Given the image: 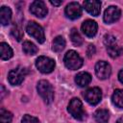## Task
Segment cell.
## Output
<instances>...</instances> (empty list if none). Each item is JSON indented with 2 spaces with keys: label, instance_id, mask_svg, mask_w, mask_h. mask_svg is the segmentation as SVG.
Instances as JSON below:
<instances>
[{
  "label": "cell",
  "instance_id": "obj_1",
  "mask_svg": "<svg viewBox=\"0 0 123 123\" xmlns=\"http://www.w3.org/2000/svg\"><path fill=\"white\" fill-rule=\"evenodd\" d=\"M37 89L40 97L46 104L52 103L54 100V89L52 85L46 80H40L37 85Z\"/></svg>",
  "mask_w": 123,
  "mask_h": 123
},
{
  "label": "cell",
  "instance_id": "obj_19",
  "mask_svg": "<svg viewBox=\"0 0 123 123\" xmlns=\"http://www.w3.org/2000/svg\"><path fill=\"white\" fill-rule=\"evenodd\" d=\"M65 47V40L62 36H58L54 38L52 42V50L54 52H61Z\"/></svg>",
  "mask_w": 123,
  "mask_h": 123
},
{
  "label": "cell",
  "instance_id": "obj_20",
  "mask_svg": "<svg viewBox=\"0 0 123 123\" xmlns=\"http://www.w3.org/2000/svg\"><path fill=\"white\" fill-rule=\"evenodd\" d=\"M112 103L118 107L123 108V89H116L114 90L112 96H111Z\"/></svg>",
  "mask_w": 123,
  "mask_h": 123
},
{
  "label": "cell",
  "instance_id": "obj_10",
  "mask_svg": "<svg viewBox=\"0 0 123 123\" xmlns=\"http://www.w3.org/2000/svg\"><path fill=\"white\" fill-rule=\"evenodd\" d=\"M30 12H31V13L36 15L37 17L43 18V17L46 16V14L48 12V10H47V7H46V5H45V3L43 1L37 0V1H34L31 4Z\"/></svg>",
  "mask_w": 123,
  "mask_h": 123
},
{
  "label": "cell",
  "instance_id": "obj_25",
  "mask_svg": "<svg viewBox=\"0 0 123 123\" xmlns=\"http://www.w3.org/2000/svg\"><path fill=\"white\" fill-rule=\"evenodd\" d=\"M37 122H38V119L30 114H25L22 117V123H37Z\"/></svg>",
  "mask_w": 123,
  "mask_h": 123
},
{
  "label": "cell",
  "instance_id": "obj_26",
  "mask_svg": "<svg viewBox=\"0 0 123 123\" xmlns=\"http://www.w3.org/2000/svg\"><path fill=\"white\" fill-rule=\"evenodd\" d=\"M86 54H87V57L88 58H91L95 54V47H94V45H92V44H89L88 45L87 50H86Z\"/></svg>",
  "mask_w": 123,
  "mask_h": 123
},
{
  "label": "cell",
  "instance_id": "obj_11",
  "mask_svg": "<svg viewBox=\"0 0 123 123\" xmlns=\"http://www.w3.org/2000/svg\"><path fill=\"white\" fill-rule=\"evenodd\" d=\"M121 15V11L118 7L116 6H110L109 8L106 9L104 12V21L108 24L114 23L119 19Z\"/></svg>",
  "mask_w": 123,
  "mask_h": 123
},
{
  "label": "cell",
  "instance_id": "obj_3",
  "mask_svg": "<svg viewBox=\"0 0 123 123\" xmlns=\"http://www.w3.org/2000/svg\"><path fill=\"white\" fill-rule=\"evenodd\" d=\"M68 112L73 118L77 120H83L86 117V111L83 108V103L78 98H72L68 104Z\"/></svg>",
  "mask_w": 123,
  "mask_h": 123
},
{
  "label": "cell",
  "instance_id": "obj_9",
  "mask_svg": "<svg viewBox=\"0 0 123 123\" xmlns=\"http://www.w3.org/2000/svg\"><path fill=\"white\" fill-rule=\"evenodd\" d=\"M95 73H96V76L101 80L108 79L111 76V67L107 62L99 61L95 64Z\"/></svg>",
  "mask_w": 123,
  "mask_h": 123
},
{
  "label": "cell",
  "instance_id": "obj_8",
  "mask_svg": "<svg viewBox=\"0 0 123 123\" xmlns=\"http://www.w3.org/2000/svg\"><path fill=\"white\" fill-rule=\"evenodd\" d=\"M85 100L89 104V105H97L102 98V92L99 87H91L88 88L87 90L85 91L84 93Z\"/></svg>",
  "mask_w": 123,
  "mask_h": 123
},
{
  "label": "cell",
  "instance_id": "obj_5",
  "mask_svg": "<svg viewBox=\"0 0 123 123\" xmlns=\"http://www.w3.org/2000/svg\"><path fill=\"white\" fill-rule=\"evenodd\" d=\"M26 31L27 33L33 37L36 40H37L39 43L44 42L45 40V36H44V31L42 29V27L37 24L35 21H31L28 23L27 27H26Z\"/></svg>",
  "mask_w": 123,
  "mask_h": 123
},
{
  "label": "cell",
  "instance_id": "obj_15",
  "mask_svg": "<svg viewBox=\"0 0 123 123\" xmlns=\"http://www.w3.org/2000/svg\"><path fill=\"white\" fill-rule=\"evenodd\" d=\"M91 82V75L87 72H80L75 76V83L79 86H86Z\"/></svg>",
  "mask_w": 123,
  "mask_h": 123
},
{
  "label": "cell",
  "instance_id": "obj_28",
  "mask_svg": "<svg viewBox=\"0 0 123 123\" xmlns=\"http://www.w3.org/2000/svg\"><path fill=\"white\" fill-rule=\"evenodd\" d=\"M50 3L53 5V6H60V5H62V1H53V0H50Z\"/></svg>",
  "mask_w": 123,
  "mask_h": 123
},
{
  "label": "cell",
  "instance_id": "obj_22",
  "mask_svg": "<svg viewBox=\"0 0 123 123\" xmlns=\"http://www.w3.org/2000/svg\"><path fill=\"white\" fill-rule=\"evenodd\" d=\"M70 38H71V41L73 42V44L76 46H80L83 43V38H82L81 35L79 34V32L75 28H73L70 31Z\"/></svg>",
  "mask_w": 123,
  "mask_h": 123
},
{
  "label": "cell",
  "instance_id": "obj_13",
  "mask_svg": "<svg viewBox=\"0 0 123 123\" xmlns=\"http://www.w3.org/2000/svg\"><path fill=\"white\" fill-rule=\"evenodd\" d=\"M81 28H82L83 33H84L86 37H94V36L96 35L98 26H97V23H96L94 20L87 19V20H86V21L83 22Z\"/></svg>",
  "mask_w": 123,
  "mask_h": 123
},
{
  "label": "cell",
  "instance_id": "obj_14",
  "mask_svg": "<svg viewBox=\"0 0 123 123\" xmlns=\"http://www.w3.org/2000/svg\"><path fill=\"white\" fill-rule=\"evenodd\" d=\"M84 7H85V10L88 13H90L94 16H97L101 12V2L98 1V0L85 1L84 2Z\"/></svg>",
  "mask_w": 123,
  "mask_h": 123
},
{
  "label": "cell",
  "instance_id": "obj_7",
  "mask_svg": "<svg viewBox=\"0 0 123 123\" xmlns=\"http://www.w3.org/2000/svg\"><path fill=\"white\" fill-rule=\"evenodd\" d=\"M26 74H27V70L24 67H20V66L16 67L9 72V75H8L9 83L12 86L20 85L23 82Z\"/></svg>",
  "mask_w": 123,
  "mask_h": 123
},
{
  "label": "cell",
  "instance_id": "obj_24",
  "mask_svg": "<svg viewBox=\"0 0 123 123\" xmlns=\"http://www.w3.org/2000/svg\"><path fill=\"white\" fill-rule=\"evenodd\" d=\"M12 35L19 41V40H21V38L23 37V32L21 31V29L18 27V26H16V25H14L13 27H12Z\"/></svg>",
  "mask_w": 123,
  "mask_h": 123
},
{
  "label": "cell",
  "instance_id": "obj_23",
  "mask_svg": "<svg viewBox=\"0 0 123 123\" xmlns=\"http://www.w3.org/2000/svg\"><path fill=\"white\" fill-rule=\"evenodd\" d=\"M12 119V114L5 110V109H1L0 110V123H11Z\"/></svg>",
  "mask_w": 123,
  "mask_h": 123
},
{
  "label": "cell",
  "instance_id": "obj_4",
  "mask_svg": "<svg viewBox=\"0 0 123 123\" xmlns=\"http://www.w3.org/2000/svg\"><path fill=\"white\" fill-rule=\"evenodd\" d=\"M104 43L107 47L108 54L111 58H117L123 53V49L117 44L116 39L111 35H106L104 37Z\"/></svg>",
  "mask_w": 123,
  "mask_h": 123
},
{
  "label": "cell",
  "instance_id": "obj_29",
  "mask_svg": "<svg viewBox=\"0 0 123 123\" xmlns=\"http://www.w3.org/2000/svg\"><path fill=\"white\" fill-rule=\"evenodd\" d=\"M116 123H123V116H121V117H119V118L117 119V121H116Z\"/></svg>",
  "mask_w": 123,
  "mask_h": 123
},
{
  "label": "cell",
  "instance_id": "obj_16",
  "mask_svg": "<svg viewBox=\"0 0 123 123\" xmlns=\"http://www.w3.org/2000/svg\"><path fill=\"white\" fill-rule=\"evenodd\" d=\"M12 19V11L9 7L3 6L0 9V22L3 26L8 25Z\"/></svg>",
  "mask_w": 123,
  "mask_h": 123
},
{
  "label": "cell",
  "instance_id": "obj_21",
  "mask_svg": "<svg viewBox=\"0 0 123 123\" xmlns=\"http://www.w3.org/2000/svg\"><path fill=\"white\" fill-rule=\"evenodd\" d=\"M22 50H23V52L25 54L31 55V56L36 55L37 53V51H38L37 47L31 41H25L23 43V45H22Z\"/></svg>",
  "mask_w": 123,
  "mask_h": 123
},
{
  "label": "cell",
  "instance_id": "obj_12",
  "mask_svg": "<svg viewBox=\"0 0 123 123\" xmlns=\"http://www.w3.org/2000/svg\"><path fill=\"white\" fill-rule=\"evenodd\" d=\"M65 15L70 19H77L82 15V8L79 3L77 2H71L69 3L65 10H64Z\"/></svg>",
  "mask_w": 123,
  "mask_h": 123
},
{
  "label": "cell",
  "instance_id": "obj_18",
  "mask_svg": "<svg viewBox=\"0 0 123 123\" xmlns=\"http://www.w3.org/2000/svg\"><path fill=\"white\" fill-rule=\"evenodd\" d=\"M109 117H110L109 111L105 109L97 110L94 112V118H95L96 122H98V123H107L109 120Z\"/></svg>",
  "mask_w": 123,
  "mask_h": 123
},
{
  "label": "cell",
  "instance_id": "obj_6",
  "mask_svg": "<svg viewBox=\"0 0 123 123\" xmlns=\"http://www.w3.org/2000/svg\"><path fill=\"white\" fill-rule=\"evenodd\" d=\"M55 61L45 56H40L36 60V66L41 73L47 74L52 72L55 68Z\"/></svg>",
  "mask_w": 123,
  "mask_h": 123
},
{
  "label": "cell",
  "instance_id": "obj_17",
  "mask_svg": "<svg viewBox=\"0 0 123 123\" xmlns=\"http://www.w3.org/2000/svg\"><path fill=\"white\" fill-rule=\"evenodd\" d=\"M13 52L11 46L6 42L0 43V57L2 60H9L12 57Z\"/></svg>",
  "mask_w": 123,
  "mask_h": 123
},
{
  "label": "cell",
  "instance_id": "obj_2",
  "mask_svg": "<svg viewBox=\"0 0 123 123\" xmlns=\"http://www.w3.org/2000/svg\"><path fill=\"white\" fill-rule=\"evenodd\" d=\"M63 62L65 66L70 70H77L83 65V59L74 50H69L64 55Z\"/></svg>",
  "mask_w": 123,
  "mask_h": 123
},
{
  "label": "cell",
  "instance_id": "obj_27",
  "mask_svg": "<svg viewBox=\"0 0 123 123\" xmlns=\"http://www.w3.org/2000/svg\"><path fill=\"white\" fill-rule=\"evenodd\" d=\"M118 79H119V81L123 84V68L119 71V73H118Z\"/></svg>",
  "mask_w": 123,
  "mask_h": 123
}]
</instances>
